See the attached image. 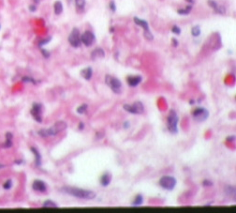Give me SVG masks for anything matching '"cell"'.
Returning <instances> with one entry per match:
<instances>
[{
  "label": "cell",
  "instance_id": "obj_1",
  "mask_svg": "<svg viewBox=\"0 0 236 213\" xmlns=\"http://www.w3.org/2000/svg\"><path fill=\"white\" fill-rule=\"evenodd\" d=\"M61 192H63L68 195H71V196L84 199V200H92L96 197V193L94 192L89 190L75 188V187H64V188L61 189Z\"/></svg>",
  "mask_w": 236,
  "mask_h": 213
},
{
  "label": "cell",
  "instance_id": "obj_2",
  "mask_svg": "<svg viewBox=\"0 0 236 213\" xmlns=\"http://www.w3.org/2000/svg\"><path fill=\"white\" fill-rule=\"evenodd\" d=\"M67 123L65 121H58L54 126H52L50 129H43L39 131V135L41 137H49V136H55L59 132H63L67 129Z\"/></svg>",
  "mask_w": 236,
  "mask_h": 213
},
{
  "label": "cell",
  "instance_id": "obj_3",
  "mask_svg": "<svg viewBox=\"0 0 236 213\" xmlns=\"http://www.w3.org/2000/svg\"><path fill=\"white\" fill-rule=\"evenodd\" d=\"M178 120L179 119L176 112L173 110H171L167 118V126L169 132L172 134H175L178 132Z\"/></svg>",
  "mask_w": 236,
  "mask_h": 213
},
{
  "label": "cell",
  "instance_id": "obj_4",
  "mask_svg": "<svg viewBox=\"0 0 236 213\" xmlns=\"http://www.w3.org/2000/svg\"><path fill=\"white\" fill-rule=\"evenodd\" d=\"M105 83H106L107 86H109L110 88L115 93H116V94H120L122 92V83L118 78L107 74L105 76Z\"/></svg>",
  "mask_w": 236,
  "mask_h": 213
},
{
  "label": "cell",
  "instance_id": "obj_5",
  "mask_svg": "<svg viewBox=\"0 0 236 213\" xmlns=\"http://www.w3.org/2000/svg\"><path fill=\"white\" fill-rule=\"evenodd\" d=\"M159 185L165 190L171 191L176 186V180L171 176H163L159 180Z\"/></svg>",
  "mask_w": 236,
  "mask_h": 213
},
{
  "label": "cell",
  "instance_id": "obj_6",
  "mask_svg": "<svg viewBox=\"0 0 236 213\" xmlns=\"http://www.w3.org/2000/svg\"><path fill=\"white\" fill-rule=\"evenodd\" d=\"M134 22L137 25L143 28V36L146 40H152L154 39L153 34L151 33L150 28H149V24H148V23L146 21H144L143 19H140V18H138V17H134Z\"/></svg>",
  "mask_w": 236,
  "mask_h": 213
},
{
  "label": "cell",
  "instance_id": "obj_7",
  "mask_svg": "<svg viewBox=\"0 0 236 213\" xmlns=\"http://www.w3.org/2000/svg\"><path fill=\"white\" fill-rule=\"evenodd\" d=\"M123 108L127 111V112L134 115H141L143 113L144 107L143 104L141 101H135L133 104H125Z\"/></svg>",
  "mask_w": 236,
  "mask_h": 213
},
{
  "label": "cell",
  "instance_id": "obj_8",
  "mask_svg": "<svg viewBox=\"0 0 236 213\" xmlns=\"http://www.w3.org/2000/svg\"><path fill=\"white\" fill-rule=\"evenodd\" d=\"M68 42L71 43V45L74 48H78L81 46V34L78 28H73L71 33L68 36Z\"/></svg>",
  "mask_w": 236,
  "mask_h": 213
},
{
  "label": "cell",
  "instance_id": "obj_9",
  "mask_svg": "<svg viewBox=\"0 0 236 213\" xmlns=\"http://www.w3.org/2000/svg\"><path fill=\"white\" fill-rule=\"evenodd\" d=\"M192 116H193V118L196 121L203 122V121H205L206 119L209 117V112H208L207 109H205L203 107H199V108H196L193 111Z\"/></svg>",
  "mask_w": 236,
  "mask_h": 213
},
{
  "label": "cell",
  "instance_id": "obj_10",
  "mask_svg": "<svg viewBox=\"0 0 236 213\" xmlns=\"http://www.w3.org/2000/svg\"><path fill=\"white\" fill-rule=\"evenodd\" d=\"M31 114L33 116V117L35 118V120L37 122L40 123L42 122V105L39 103H34L31 109Z\"/></svg>",
  "mask_w": 236,
  "mask_h": 213
},
{
  "label": "cell",
  "instance_id": "obj_11",
  "mask_svg": "<svg viewBox=\"0 0 236 213\" xmlns=\"http://www.w3.org/2000/svg\"><path fill=\"white\" fill-rule=\"evenodd\" d=\"M81 41L83 42V43L85 45V46H87V47H89V46H91L93 43H94V41H95V35L94 34L91 32V31H85L83 35L81 36Z\"/></svg>",
  "mask_w": 236,
  "mask_h": 213
},
{
  "label": "cell",
  "instance_id": "obj_12",
  "mask_svg": "<svg viewBox=\"0 0 236 213\" xmlns=\"http://www.w3.org/2000/svg\"><path fill=\"white\" fill-rule=\"evenodd\" d=\"M143 81V77L141 75H133V76H128L127 78V82L128 84V86L131 87H135L139 86L140 84Z\"/></svg>",
  "mask_w": 236,
  "mask_h": 213
},
{
  "label": "cell",
  "instance_id": "obj_13",
  "mask_svg": "<svg viewBox=\"0 0 236 213\" xmlns=\"http://www.w3.org/2000/svg\"><path fill=\"white\" fill-rule=\"evenodd\" d=\"M32 187H33V190L39 192H45L47 191V185L42 180H35L32 184Z\"/></svg>",
  "mask_w": 236,
  "mask_h": 213
},
{
  "label": "cell",
  "instance_id": "obj_14",
  "mask_svg": "<svg viewBox=\"0 0 236 213\" xmlns=\"http://www.w3.org/2000/svg\"><path fill=\"white\" fill-rule=\"evenodd\" d=\"M208 4H209V6L211 7V8H213V10H214L216 12H217V13H219V14H224V13L226 12L225 8L222 7V6H220V5H218L216 1H214V0H209V1H208Z\"/></svg>",
  "mask_w": 236,
  "mask_h": 213
},
{
  "label": "cell",
  "instance_id": "obj_15",
  "mask_svg": "<svg viewBox=\"0 0 236 213\" xmlns=\"http://www.w3.org/2000/svg\"><path fill=\"white\" fill-rule=\"evenodd\" d=\"M111 181H112V174L109 172H106L100 176L99 182H100L101 186H103V187H107L108 185H110Z\"/></svg>",
  "mask_w": 236,
  "mask_h": 213
},
{
  "label": "cell",
  "instance_id": "obj_16",
  "mask_svg": "<svg viewBox=\"0 0 236 213\" xmlns=\"http://www.w3.org/2000/svg\"><path fill=\"white\" fill-rule=\"evenodd\" d=\"M104 56H105V53H104L103 49H101V48L95 49L91 54V58L93 60H96V59H99V58H103Z\"/></svg>",
  "mask_w": 236,
  "mask_h": 213
},
{
  "label": "cell",
  "instance_id": "obj_17",
  "mask_svg": "<svg viewBox=\"0 0 236 213\" xmlns=\"http://www.w3.org/2000/svg\"><path fill=\"white\" fill-rule=\"evenodd\" d=\"M81 75L85 79V80H90L92 78V75H93V71H92V68L90 67H87L85 69L81 71Z\"/></svg>",
  "mask_w": 236,
  "mask_h": 213
},
{
  "label": "cell",
  "instance_id": "obj_18",
  "mask_svg": "<svg viewBox=\"0 0 236 213\" xmlns=\"http://www.w3.org/2000/svg\"><path fill=\"white\" fill-rule=\"evenodd\" d=\"M31 151L34 153V155H35V163H36V165L37 166L40 165V164H41V155H40V153L38 151V149L36 148H31Z\"/></svg>",
  "mask_w": 236,
  "mask_h": 213
},
{
  "label": "cell",
  "instance_id": "obj_19",
  "mask_svg": "<svg viewBox=\"0 0 236 213\" xmlns=\"http://www.w3.org/2000/svg\"><path fill=\"white\" fill-rule=\"evenodd\" d=\"M75 6L78 12H82L85 7V0H75Z\"/></svg>",
  "mask_w": 236,
  "mask_h": 213
},
{
  "label": "cell",
  "instance_id": "obj_20",
  "mask_svg": "<svg viewBox=\"0 0 236 213\" xmlns=\"http://www.w3.org/2000/svg\"><path fill=\"white\" fill-rule=\"evenodd\" d=\"M54 8H55V13L56 15H60L61 13H62V11H63V5H62V3H61L60 1H56L55 3Z\"/></svg>",
  "mask_w": 236,
  "mask_h": 213
},
{
  "label": "cell",
  "instance_id": "obj_21",
  "mask_svg": "<svg viewBox=\"0 0 236 213\" xmlns=\"http://www.w3.org/2000/svg\"><path fill=\"white\" fill-rule=\"evenodd\" d=\"M225 192L227 195H229V196L235 198V188L233 186H227L225 189Z\"/></svg>",
  "mask_w": 236,
  "mask_h": 213
},
{
  "label": "cell",
  "instance_id": "obj_22",
  "mask_svg": "<svg viewBox=\"0 0 236 213\" xmlns=\"http://www.w3.org/2000/svg\"><path fill=\"white\" fill-rule=\"evenodd\" d=\"M143 195L138 194L137 196L135 197V199L133 200L132 206H141L142 204H143Z\"/></svg>",
  "mask_w": 236,
  "mask_h": 213
},
{
  "label": "cell",
  "instance_id": "obj_23",
  "mask_svg": "<svg viewBox=\"0 0 236 213\" xmlns=\"http://www.w3.org/2000/svg\"><path fill=\"white\" fill-rule=\"evenodd\" d=\"M191 34H192V36H193V37H198V36H200V28L199 25H195V27H192V29H191Z\"/></svg>",
  "mask_w": 236,
  "mask_h": 213
},
{
  "label": "cell",
  "instance_id": "obj_24",
  "mask_svg": "<svg viewBox=\"0 0 236 213\" xmlns=\"http://www.w3.org/2000/svg\"><path fill=\"white\" fill-rule=\"evenodd\" d=\"M192 10V6H187L186 8H181V10H178V13L181 15H187Z\"/></svg>",
  "mask_w": 236,
  "mask_h": 213
},
{
  "label": "cell",
  "instance_id": "obj_25",
  "mask_svg": "<svg viewBox=\"0 0 236 213\" xmlns=\"http://www.w3.org/2000/svg\"><path fill=\"white\" fill-rule=\"evenodd\" d=\"M87 104L86 103H83V104H82L81 106H79L78 108H77V113L78 114H84L85 112H86V110H87Z\"/></svg>",
  "mask_w": 236,
  "mask_h": 213
},
{
  "label": "cell",
  "instance_id": "obj_26",
  "mask_svg": "<svg viewBox=\"0 0 236 213\" xmlns=\"http://www.w3.org/2000/svg\"><path fill=\"white\" fill-rule=\"evenodd\" d=\"M43 207H52V208H56L57 207V204H55L54 201H51V200H47L44 202V204H43Z\"/></svg>",
  "mask_w": 236,
  "mask_h": 213
},
{
  "label": "cell",
  "instance_id": "obj_27",
  "mask_svg": "<svg viewBox=\"0 0 236 213\" xmlns=\"http://www.w3.org/2000/svg\"><path fill=\"white\" fill-rule=\"evenodd\" d=\"M171 31L174 34H176V35H180V33H181V29L179 28V27H177V25H173L171 28Z\"/></svg>",
  "mask_w": 236,
  "mask_h": 213
},
{
  "label": "cell",
  "instance_id": "obj_28",
  "mask_svg": "<svg viewBox=\"0 0 236 213\" xmlns=\"http://www.w3.org/2000/svg\"><path fill=\"white\" fill-rule=\"evenodd\" d=\"M11 186H12V181H11V180H8L4 184V189L8 190V189L11 188Z\"/></svg>",
  "mask_w": 236,
  "mask_h": 213
},
{
  "label": "cell",
  "instance_id": "obj_29",
  "mask_svg": "<svg viewBox=\"0 0 236 213\" xmlns=\"http://www.w3.org/2000/svg\"><path fill=\"white\" fill-rule=\"evenodd\" d=\"M212 185H213V182L210 181L209 180H204L203 181V187H211Z\"/></svg>",
  "mask_w": 236,
  "mask_h": 213
},
{
  "label": "cell",
  "instance_id": "obj_30",
  "mask_svg": "<svg viewBox=\"0 0 236 213\" xmlns=\"http://www.w3.org/2000/svg\"><path fill=\"white\" fill-rule=\"evenodd\" d=\"M109 7H110V8L112 10V12H115V11H116V6H115V2H113V1H112V2L110 3Z\"/></svg>",
  "mask_w": 236,
  "mask_h": 213
},
{
  "label": "cell",
  "instance_id": "obj_31",
  "mask_svg": "<svg viewBox=\"0 0 236 213\" xmlns=\"http://www.w3.org/2000/svg\"><path fill=\"white\" fill-rule=\"evenodd\" d=\"M23 81H24V82H30V83H35V80H33V79H31V78H29V77H24V78H23Z\"/></svg>",
  "mask_w": 236,
  "mask_h": 213
},
{
  "label": "cell",
  "instance_id": "obj_32",
  "mask_svg": "<svg viewBox=\"0 0 236 213\" xmlns=\"http://www.w3.org/2000/svg\"><path fill=\"white\" fill-rule=\"evenodd\" d=\"M41 52H42V54H43V56H44L45 57H49L50 56V54L47 52L46 50H41Z\"/></svg>",
  "mask_w": 236,
  "mask_h": 213
},
{
  "label": "cell",
  "instance_id": "obj_33",
  "mask_svg": "<svg viewBox=\"0 0 236 213\" xmlns=\"http://www.w3.org/2000/svg\"><path fill=\"white\" fill-rule=\"evenodd\" d=\"M172 44H173V46H177L178 45V41L175 39H172Z\"/></svg>",
  "mask_w": 236,
  "mask_h": 213
},
{
  "label": "cell",
  "instance_id": "obj_34",
  "mask_svg": "<svg viewBox=\"0 0 236 213\" xmlns=\"http://www.w3.org/2000/svg\"><path fill=\"white\" fill-rule=\"evenodd\" d=\"M79 129H80V130H83V128H84V124L83 123V122H81L80 124H79Z\"/></svg>",
  "mask_w": 236,
  "mask_h": 213
},
{
  "label": "cell",
  "instance_id": "obj_35",
  "mask_svg": "<svg viewBox=\"0 0 236 213\" xmlns=\"http://www.w3.org/2000/svg\"><path fill=\"white\" fill-rule=\"evenodd\" d=\"M124 126H125V128H128V123H127V122H125V123H124Z\"/></svg>",
  "mask_w": 236,
  "mask_h": 213
},
{
  "label": "cell",
  "instance_id": "obj_36",
  "mask_svg": "<svg viewBox=\"0 0 236 213\" xmlns=\"http://www.w3.org/2000/svg\"><path fill=\"white\" fill-rule=\"evenodd\" d=\"M187 2H190V3H194L195 2V0H187Z\"/></svg>",
  "mask_w": 236,
  "mask_h": 213
}]
</instances>
